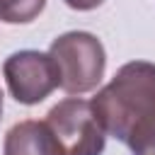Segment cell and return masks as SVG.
Segmentation results:
<instances>
[{
  "label": "cell",
  "instance_id": "cell-1",
  "mask_svg": "<svg viewBox=\"0 0 155 155\" xmlns=\"http://www.w3.org/2000/svg\"><path fill=\"white\" fill-rule=\"evenodd\" d=\"M90 104L104 133L126 143L131 155H155V63H124Z\"/></svg>",
  "mask_w": 155,
  "mask_h": 155
},
{
  "label": "cell",
  "instance_id": "cell-2",
  "mask_svg": "<svg viewBox=\"0 0 155 155\" xmlns=\"http://www.w3.org/2000/svg\"><path fill=\"white\" fill-rule=\"evenodd\" d=\"M48 56L58 68V87L68 94L92 92L107 68L102 41L90 31H65L51 41Z\"/></svg>",
  "mask_w": 155,
  "mask_h": 155
},
{
  "label": "cell",
  "instance_id": "cell-3",
  "mask_svg": "<svg viewBox=\"0 0 155 155\" xmlns=\"http://www.w3.org/2000/svg\"><path fill=\"white\" fill-rule=\"evenodd\" d=\"M46 124L58 136L68 155H102L107 133L87 99L65 97L51 107Z\"/></svg>",
  "mask_w": 155,
  "mask_h": 155
},
{
  "label": "cell",
  "instance_id": "cell-4",
  "mask_svg": "<svg viewBox=\"0 0 155 155\" xmlns=\"http://www.w3.org/2000/svg\"><path fill=\"white\" fill-rule=\"evenodd\" d=\"M2 75L10 94L19 104H39L58 87V68L44 51H15L2 63Z\"/></svg>",
  "mask_w": 155,
  "mask_h": 155
},
{
  "label": "cell",
  "instance_id": "cell-5",
  "mask_svg": "<svg viewBox=\"0 0 155 155\" xmlns=\"http://www.w3.org/2000/svg\"><path fill=\"white\" fill-rule=\"evenodd\" d=\"M2 155H68L46 121L27 119L15 124L2 140Z\"/></svg>",
  "mask_w": 155,
  "mask_h": 155
},
{
  "label": "cell",
  "instance_id": "cell-6",
  "mask_svg": "<svg viewBox=\"0 0 155 155\" xmlns=\"http://www.w3.org/2000/svg\"><path fill=\"white\" fill-rule=\"evenodd\" d=\"M46 0H0V22L5 24H29L34 22Z\"/></svg>",
  "mask_w": 155,
  "mask_h": 155
},
{
  "label": "cell",
  "instance_id": "cell-7",
  "mask_svg": "<svg viewBox=\"0 0 155 155\" xmlns=\"http://www.w3.org/2000/svg\"><path fill=\"white\" fill-rule=\"evenodd\" d=\"M68 7H73V10H78V12H87V10H94V7H99L104 0H63Z\"/></svg>",
  "mask_w": 155,
  "mask_h": 155
},
{
  "label": "cell",
  "instance_id": "cell-8",
  "mask_svg": "<svg viewBox=\"0 0 155 155\" xmlns=\"http://www.w3.org/2000/svg\"><path fill=\"white\" fill-rule=\"evenodd\" d=\"M0 119H2V90H0Z\"/></svg>",
  "mask_w": 155,
  "mask_h": 155
}]
</instances>
